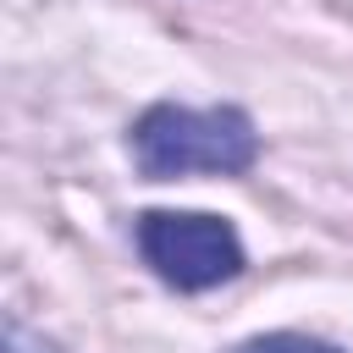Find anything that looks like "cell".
<instances>
[{"mask_svg": "<svg viewBox=\"0 0 353 353\" xmlns=\"http://www.w3.org/2000/svg\"><path fill=\"white\" fill-rule=\"evenodd\" d=\"M232 353H342L331 342H314V336H298V331H265V336H248L237 342Z\"/></svg>", "mask_w": 353, "mask_h": 353, "instance_id": "obj_3", "label": "cell"}, {"mask_svg": "<svg viewBox=\"0 0 353 353\" xmlns=\"http://www.w3.org/2000/svg\"><path fill=\"white\" fill-rule=\"evenodd\" d=\"M138 254L143 265L176 287V292H204L221 287L243 270V237L226 215H204V210H143L138 226Z\"/></svg>", "mask_w": 353, "mask_h": 353, "instance_id": "obj_2", "label": "cell"}, {"mask_svg": "<svg viewBox=\"0 0 353 353\" xmlns=\"http://www.w3.org/2000/svg\"><path fill=\"white\" fill-rule=\"evenodd\" d=\"M132 160L143 176L154 182H171V176H193V171H210V176H237L259 160V132L248 121V110L237 105H210V110H193V105H149L132 132Z\"/></svg>", "mask_w": 353, "mask_h": 353, "instance_id": "obj_1", "label": "cell"}]
</instances>
